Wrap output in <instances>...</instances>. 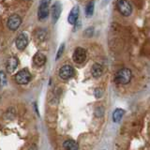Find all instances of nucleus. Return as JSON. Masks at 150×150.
<instances>
[{
    "mask_svg": "<svg viewBox=\"0 0 150 150\" xmlns=\"http://www.w3.org/2000/svg\"><path fill=\"white\" fill-rule=\"evenodd\" d=\"M78 17H79V8L78 7H74L69 14L68 21L70 25H75V23L78 20Z\"/></svg>",
    "mask_w": 150,
    "mask_h": 150,
    "instance_id": "nucleus-10",
    "label": "nucleus"
},
{
    "mask_svg": "<svg viewBox=\"0 0 150 150\" xmlns=\"http://www.w3.org/2000/svg\"><path fill=\"white\" fill-rule=\"evenodd\" d=\"M73 61L77 64H82L83 63L86 59V51L83 48L81 47H78V48L75 49L74 53H73Z\"/></svg>",
    "mask_w": 150,
    "mask_h": 150,
    "instance_id": "nucleus-5",
    "label": "nucleus"
},
{
    "mask_svg": "<svg viewBox=\"0 0 150 150\" xmlns=\"http://www.w3.org/2000/svg\"><path fill=\"white\" fill-rule=\"evenodd\" d=\"M33 61H34V64L38 66V67H42L46 63V56L41 53H37L34 58H33Z\"/></svg>",
    "mask_w": 150,
    "mask_h": 150,
    "instance_id": "nucleus-12",
    "label": "nucleus"
},
{
    "mask_svg": "<svg viewBox=\"0 0 150 150\" xmlns=\"http://www.w3.org/2000/svg\"><path fill=\"white\" fill-rule=\"evenodd\" d=\"M93 12H94V2L91 1L87 4V6L86 8V14L87 17H90L92 16Z\"/></svg>",
    "mask_w": 150,
    "mask_h": 150,
    "instance_id": "nucleus-16",
    "label": "nucleus"
},
{
    "mask_svg": "<svg viewBox=\"0 0 150 150\" xmlns=\"http://www.w3.org/2000/svg\"><path fill=\"white\" fill-rule=\"evenodd\" d=\"M27 43H28L27 35L25 34V33H21L16 39V41H15L16 47L19 50H25V47L27 46Z\"/></svg>",
    "mask_w": 150,
    "mask_h": 150,
    "instance_id": "nucleus-8",
    "label": "nucleus"
},
{
    "mask_svg": "<svg viewBox=\"0 0 150 150\" xmlns=\"http://www.w3.org/2000/svg\"><path fill=\"white\" fill-rule=\"evenodd\" d=\"M7 83V77L6 74L3 71H0V87H3L6 86Z\"/></svg>",
    "mask_w": 150,
    "mask_h": 150,
    "instance_id": "nucleus-17",
    "label": "nucleus"
},
{
    "mask_svg": "<svg viewBox=\"0 0 150 150\" xmlns=\"http://www.w3.org/2000/svg\"><path fill=\"white\" fill-rule=\"evenodd\" d=\"M73 74H74L73 68L69 65H65L59 69V76L63 80H68L69 78H71L73 76Z\"/></svg>",
    "mask_w": 150,
    "mask_h": 150,
    "instance_id": "nucleus-6",
    "label": "nucleus"
},
{
    "mask_svg": "<svg viewBox=\"0 0 150 150\" xmlns=\"http://www.w3.org/2000/svg\"><path fill=\"white\" fill-rule=\"evenodd\" d=\"M132 73L129 69H121L115 74V82L120 84H127L130 82Z\"/></svg>",
    "mask_w": 150,
    "mask_h": 150,
    "instance_id": "nucleus-1",
    "label": "nucleus"
},
{
    "mask_svg": "<svg viewBox=\"0 0 150 150\" xmlns=\"http://www.w3.org/2000/svg\"><path fill=\"white\" fill-rule=\"evenodd\" d=\"M101 95H102V91L100 90V88L96 89V90H95V96H96L97 98H100Z\"/></svg>",
    "mask_w": 150,
    "mask_h": 150,
    "instance_id": "nucleus-19",
    "label": "nucleus"
},
{
    "mask_svg": "<svg viewBox=\"0 0 150 150\" xmlns=\"http://www.w3.org/2000/svg\"><path fill=\"white\" fill-rule=\"evenodd\" d=\"M64 49H65V44L62 43V44L60 45L59 49H58V51H57V54H56V57H55L56 60L59 59V58L61 57V56H62V54H63V53H64Z\"/></svg>",
    "mask_w": 150,
    "mask_h": 150,
    "instance_id": "nucleus-18",
    "label": "nucleus"
},
{
    "mask_svg": "<svg viewBox=\"0 0 150 150\" xmlns=\"http://www.w3.org/2000/svg\"><path fill=\"white\" fill-rule=\"evenodd\" d=\"M102 72H103V68L100 64H94L91 68V73H92V76L95 77V78H98L100 77L102 75Z\"/></svg>",
    "mask_w": 150,
    "mask_h": 150,
    "instance_id": "nucleus-13",
    "label": "nucleus"
},
{
    "mask_svg": "<svg viewBox=\"0 0 150 150\" xmlns=\"http://www.w3.org/2000/svg\"><path fill=\"white\" fill-rule=\"evenodd\" d=\"M30 80H31V74L25 69L20 70L15 75V81L19 84H26L30 82Z\"/></svg>",
    "mask_w": 150,
    "mask_h": 150,
    "instance_id": "nucleus-3",
    "label": "nucleus"
},
{
    "mask_svg": "<svg viewBox=\"0 0 150 150\" xmlns=\"http://www.w3.org/2000/svg\"><path fill=\"white\" fill-rule=\"evenodd\" d=\"M61 11H62V7H61L60 2H55L51 9V14H52V19H53V22L55 23L58 20L60 17Z\"/></svg>",
    "mask_w": 150,
    "mask_h": 150,
    "instance_id": "nucleus-9",
    "label": "nucleus"
},
{
    "mask_svg": "<svg viewBox=\"0 0 150 150\" xmlns=\"http://www.w3.org/2000/svg\"><path fill=\"white\" fill-rule=\"evenodd\" d=\"M117 8H118L119 12L126 17L129 16L131 12H132V7H131L130 3L128 0H119L117 3Z\"/></svg>",
    "mask_w": 150,
    "mask_h": 150,
    "instance_id": "nucleus-2",
    "label": "nucleus"
},
{
    "mask_svg": "<svg viewBox=\"0 0 150 150\" xmlns=\"http://www.w3.org/2000/svg\"><path fill=\"white\" fill-rule=\"evenodd\" d=\"M124 114H125V111L123 109H116L112 112V120H114V122H115V123L119 122L122 117H123Z\"/></svg>",
    "mask_w": 150,
    "mask_h": 150,
    "instance_id": "nucleus-15",
    "label": "nucleus"
},
{
    "mask_svg": "<svg viewBox=\"0 0 150 150\" xmlns=\"http://www.w3.org/2000/svg\"><path fill=\"white\" fill-rule=\"evenodd\" d=\"M63 147L66 150H78L79 145L73 140H67V141H65V142H64Z\"/></svg>",
    "mask_w": 150,
    "mask_h": 150,
    "instance_id": "nucleus-14",
    "label": "nucleus"
},
{
    "mask_svg": "<svg viewBox=\"0 0 150 150\" xmlns=\"http://www.w3.org/2000/svg\"><path fill=\"white\" fill-rule=\"evenodd\" d=\"M21 23H22V20H21L20 16L14 14V15H11V17H9V19L8 20V23H7V25H8V27L9 28V29L14 31V30H16L19 26H20Z\"/></svg>",
    "mask_w": 150,
    "mask_h": 150,
    "instance_id": "nucleus-7",
    "label": "nucleus"
},
{
    "mask_svg": "<svg viewBox=\"0 0 150 150\" xmlns=\"http://www.w3.org/2000/svg\"><path fill=\"white\" fill-rule=\"evenodd\" d=\"M17 66H18V59L15 56H11V57L8 58L7 62V71L9 73L13 72L17 68Z\"/></svg>",
    "mask_w": 150,
    "mask_h": 150,
    "instance_id": "nucleus-11",
    "label": "nucleus"
},
{
    "mask_svg": "<svg viewBox=\"0 0 150 150\" xmlns=\"http://www.w3.org/2000/svg\"><path fill=\"white\" fill-rule=\"evenodd\" d=\"M28 150H37V146L35 144H33V145H31V146L29 147V149Z\"/></svg>",
    "mask_w": 150,
    "mask_h": 150,
    "instance_id": "nucleus-20",
    "label": "nucleus"
},
{
    "mask_svg": "<svg viewBox=\"0 0 150 150\" xmlns=\"http://www.w3.org/2000/svg\"><path fill=\"white\" fill-rule=\"evenodd\" d=\"M51 0H41L40 5L39 8V11H38V16H39L40 20H43L49 16V6H50Z\"/></svg>",
    "mask_w": 150,
    "mask_h": 150,
    "instance_id": "nucleus-4",
    "label": "nucleus"
}]
</instances>
